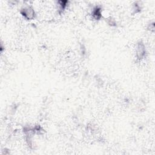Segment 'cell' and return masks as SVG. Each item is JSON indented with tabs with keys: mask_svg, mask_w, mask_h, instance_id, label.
<instances>
[{
	"mask_svg": "<svg viewBox=\"0 0 155 155\" xmlns=\"http://www.w3.org/2000/svg\"><path fill=\"white\" fill-rule=\"evenodd\" d=\"M145 48L144 45L142 43L139 42L137 45L136 50V58L140 60L142 59L145 56Z\"/></svg>",
	"mask_w": 155,
	"mask_h": 155,
	"instance_id": "2",
	"label": "cell"
},
{
	"mask_svg": "<svg viewBox=\"0 0 155 155\" xmlns=\"http://www.w3.org/2000/svg\"><path fill=\"white\" fill-rule=\"evenodd\" d=\"M21 13L22 15L27 19H32L35 18V11L33 8L30 6H27L22 8Z\"/></svg>",
	"mask_w": 155,
	"mask_h": 155,
	"instance_id": "1",
	"label": "cell"
}]
</instances>
